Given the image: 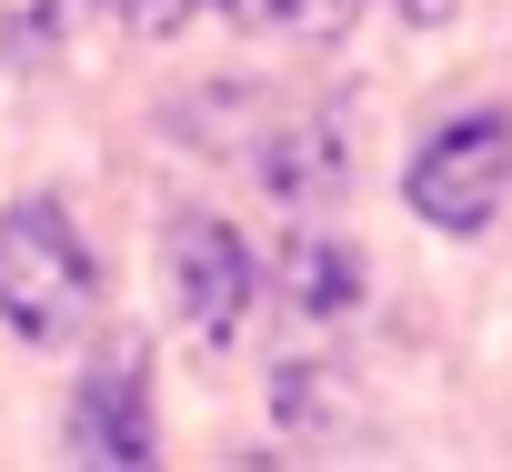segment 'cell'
<instances>
[{
	"mask_svg": "<svg viewBox=\"0 0 512 472\" xmlns=\"http://www.w3.org/2000/svg\"><path fill=\"white\" fill-rule=\"evenodd\" d=\"M71 452L81 462H161V422H151V352L141 342H101L81 392H71Z\"/></svg>",
	"mask_w": 512,
	"mask_h": 472,
	"instance_id": "cell-4",
	"label": "cell"
},
{
	"mask_svg": "<svg viewBox=\"0 0 512 472\" xmlns=\"http://www.w3.org/2000/svg\"><path fill=\"white\" fill-rule=\"evenodd\" d=\"M161 282H171V322L191 342H231L251 312V252L221 211H181L161 231Z\"/></svg>",
	"mask_w": 512,
	"mask_h": 472,
	"instance_id": "cell-3",
	"label": "cell"
},
{
	"mask_svg": "<svg viewBox=\"0 0 512 472\" xmlns=\"http://www.w3.org/2000/svg\"><path fill=\"white\" fill-rule=\"evenodd\" d=\"M362 292H372V272L332 231V211H292V231H282V302L312 312V322H352Z\"/></svg>",
	"mask_w": 512,
	"mask_h": 472,
	"instance_id": "cell-6",
	"label": "cell"
},
{
	"mask_svg": "<svg viewBox=\"0 0 512 472\" xmlns=\"http://www.w3.org/2000/svg\"><path fill=\"white\" fill-rule=\"evenodd\" d=\"M502 191H512V121H502V111H462V121H442V131L412 151V171H402V201H412L432 231H452V242L492 231Z\"/></svg>",
	"mask_w": 512,
	"mask_h": 472,
	"instance_id": "cell-2",
	"label": "cell"
},
{
	"mask_svg": "<svg viewBox=\"0 0 512 472\" xmlns=\"http://www.w3.org/2000/svg\"><path fill=\"white\" fill-rule=\"evenodd\" d=\"M272 412H282L292 432H352V392L332 382V362H282Z\"/></svg>",
	"mask_w": 512,
	"mask_h": 472,
	"instance_id": "cell-8",
	"label": "cell"
},
{
	"mask_svg": "<svg viewBox=\"0 0 512 472\" xmlns=\"http://www.w3.org/2000/svg\"><path fill=\"white\" fill-rule=\"evenodd\" d=\"M251 41H342L372 0H221Z\"/></svg>",
	"mask_w": 512,
	"mask_h": 472,
	"instance_id": "cell-7",
	"label": "cell"
},
{
	"mask_svg": "<svg viewBox=\"0 0 512 472\" xmlns=\"http://www.w3.org/2000/svg\"><path fill=\"white\" fill-rule=\"evenodd\" d=\"M111 11H121V21L141 31V41H171V31H181V21L201 11V0H111Z\"/></svg>",
	"mask_w": 512,
	"mask_h": 472,
	"instance_id": "cell-10",
	"label": "cell"
},
{
	"mask_svg": "<svg viewBox=\"0 0 512 472\" xmlns=\"http://www.w3.org/2000/svg\"><path fill=\"white\" fill-rule=\"evenodd\" d=\"M91 252L61 201H11L0 211V322H11L21 342H81L91 322Z\"/></svg>",
	"mask_w": 512,
	"mask_h": 472,
	"instance_id": "cell-1",
	"label": "cell"
},
{
	"mask_svg": "<svg viewBox=\"0 0 512 472\" xmlns=\"http://www.w3.org/2000/svg\"><path fill=\"white\" fill-rule=\"evenodd\" d=\"M61 21H71V0H0V61L11 71H41L61 51Z\"/></svg>",
	"mask_w": 512,
	"mask_h": 472,
	"instance_id": "cell-9",
	"label": "cell"
},
{
	"mask_svg": "<svg viewBox=\"0 0 512 472\" xmlns=\"http://www.w3.org/2000/svg\"><path fill=\"white\" fill-rule=\"evenodd\" d=\"M262 181H272L292 211H332V201L352 191V101L332 91L322 111L282 121V131H272V151H262Z\"/></svg>",
	"mask_w": 512,
	"mask_h": 472,
	"instance_id": "cell-5",
	"label": "cell"
},
{
	"mask_svg": "<svg viewBox=\"0 0 512 472\" xmlns=\"http://www.w3.org/2000/svg\"><path fill=\"white\" fill-rule=\"evenodd\" d=\"M402 11H412V21H452V0H402Z\"/></svg>",
	"mask_w": 512,
	"mask_h": 472,
	"instance_id": "cell-11",
	"label": "cell"
}]
</instances>
